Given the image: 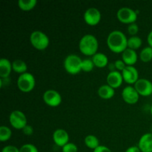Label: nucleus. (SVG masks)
I'll return each mask as SVG.
<instances>
[{
	"label": "nucleus",
	"instance_id": "obj_6",
	"mask_svg": "<svg viewBox=\"0 0 152 152\" xmlns=\"http://www.w3.org/2000/svg\"><path fill=\"white\" fill-rule=\"evenodd\" d=\"M117 17L120 22L124 24L135 23L137 19V14L135 10L130 7H122L117 11Z\"/></svg>",
	"mask_w": 152,
	"mask_h": 152
},
{
	"label": "nucleus",
	"instance_id": "obj_27",
	"mask_svg": "<svg viewBox=\"0 0 152 152\" xmlns=\"http://www.w3.org/2000/svg\"><path fill=\"white\" fill-rule=\"evenodd\" d=\"M19 152H39L38 148L31 143L24 144L19 148Z\"/></svg>",
	"mask_w": 152,
	"mask_h": 152
},
{
	"label": "nucleus",
	"instance_id": "obj_3",
	"mask_svg": "<svg viewBox=\"0 0 152 152\" xmlns=\"http://www.w3.org/2000/svg\"><path fill=\"white\" fill-rule=\"evenodd\" d=\"M83 59L76 54H70L64 60V68L70 74L75 75L82 71Z\"/></svg>",
	"mask_w": 152,
	"mask_h": 152
},
{
	"label": "nucleus",
	"instance_id": "obj_29",
	"mask_svg": "<svg viewBox=\"0 0 152 152\" xmlns=\"http://www.w3.org/2000/svg\"><path fill=\"white\" fill-rule=\"evenodd\" d=\"M138 32H139V27L136 23H132L129 25V26H128V33L132 37L137 36Z\"/></svg>",
	"mask_w": 152,
	"mask_h": 152
},
{
	"label": "nucleus",
	"instance_id": "obj_21",
	"mask_svg": "<svg viewBox=\"0 0 152 152\" xmlns=\"http://www.w3.org/2000/svg\"><path fill=\"white\" fill-rule=\"evenodd\" d=\"M37 4V0H19L18 6L24 11H29L34 9Z\"/></svg>",
	"mask_w": 152,
	"mask_h": 152
},
{
	"label": "nucleus",
	"instance_id": "obj_31",
	"mask_svg": "<svg viewBox=\"0 0 152 152\" xmlns=\"http://www.w3.org/2000/svg\"><path fill=\"white\" fill-rule=\"evenodd\" d=\"M1 152H19V148L14 145H6L1 150Z\"/></svg>",
	"mask_w": 152,
	"mask_h": 152
},
{
	"label": "nucleus",
	"instance_id": "obj_33",
	"mask_svg": "<svg viewBox=\"0 0 152 152\" xmlns=\"http://www.w3.org/2000/svg\"><path fill=\"white\" fill-rule=\"evenodd\" d=\"M93 152H112L109 148L105 145H99L96 149L94 150Z\"/></svg>",
	"mask_w": 152,
	"mask_h": 152
},
{
	"label": "nucleus",
	"instance_id": "obj_36",
	"mask_svg": "<svg viewBox=\"0 0 152 152\" xmlns=\"http://www.w3.org/2000/svg\"><path fill=\"white\" fill-rule=\"evenodd\" d=\"M151 116H152V104H151Z\"/></svg>",
	"mask_w": 152,
	"mask_h": 152
},
{
	"label": "nucleus",
	"instance_id": "obj_12",
	"mask_svg": "<svg viewBox=\"0 0 152 152\" xmlns=\"http://www.w3.org/2000/svg\"><path fill=\"white\" fill-rule=\"evenodd\" d=\"M123 80L129 85H134L139 80V73L134 66H126L122 71Z\"/></svg>",
	"mask_w": 152,
	"mask_h": 152
},
{
	"label": "nucleus",
	"instance_id": "obj_8",
	"mask_svg": "<svg viewBox=\"0 0 152 152\" xmlns=\"http://www.w3.org/2000/svg\"><path fill=\"white\" fill-rule=\"evenodd\" d=\"M43 100L46 105L50 107H57L62 102L61 94L56 90L49 89L43 94Z\"/></svg>",
	"mask_w": 152,
	"mask_h": 152
},
{
	"label": "nucleus",
	"instance_id": "obj_5",
	"mask_svg": "<svg viewBox=\"0 0 152 152\" xmlns=\"http://www.w3.org/2000/svg\"><path fill=\"white\" fill-rule=\"evenodd\" d=\"M36 85L35 77L31 73L21 74L17 80L18 88L24 93H28L34 88Z\"/></svg>",
	"mask_w": 152,
	"mask_h": 152
},
{
	"label": "nucleus",
	"instance_id": "obj_28",
	"mask_svg": "<svg viewBox=\"0 0 152 152\" xmlns=\"http://www.w3.org/2000/svg\"><path fill=\"white\" fill-rule=\"evenodd\" d=\"M62 152H77L78 147L74 142H68L62 148Z\"/></svg>",
	"mask_w": 152,
	"mask_h": 152
},
{
	"label": "nucleus",
	"instance_id": "obj_30",
	"mask_svg": "<svg viewBox=\"0 0 152 152\" xmlns=\"http://www.w3.org/2000/svg\"><path fill=\"white\" fill-rule=\"evenodd\" d=\"M114 65H115L116 70L118 71H121V72L127 66L126 63L123 61V59H117V60H116L115 62H114Z\"/></svg>",
	"mask_w": 152,
	"mask_h": 152
},
{
	"label": "nucleus",
	"instance_id": "obj_14",
	"mask_svg": "<svg viewBox=\"0 0 152 152\" xmlns=\"http://www.w3.org/2000/svg\"><path fill=\"white\" fill-rule=\"evenodd\" d=\"M53 140L56 145L62 148L69 142V135L65 129H58L53 132Z\"/></svg>",
	"mask_w": 152,
	"mask_h": 152
},
{
	"label": "nucleus",
	"instance_id": "obj_18",
	"mask_svg": "<svg viewBox=\"0 0 152 152\" xmlns=\"http://www.w3.org/2000/svg\"><path fill=\"white\" fill-rule=\"evenodd\" d=\"M95 67L99 68H103L108 65V58L105 53H96L91 58Z\"/></svg>",
	"mask_w": 152,
	"mask_h": 152
},
{
	"label": "nucleus",
	"instance_id": "obj_22",
	"mask_svg": "<svg viewBox=\"0 0 152 152\" xmlns=\"http://www.w3.org/2000/svg\"><path fill=\"white\" fill-rule=\"evenodd\" d=\"M85 144L88 148L91 149H96L98 146H99V139L95 135L89 134L87 135L85 138Z\"/></svg>",
	"mask_w": 152,
	"mask_h": 152
},
{
	"label": "nucleus",
	"instance_id": "obj_16",
	"mask_svg": "<svg viewBox=\"0 0 152 152\" xmlns=\"http://www.w3.org/2000/svg\"><path fill=\"white\" fill-rule=\"evenodd\" d=\"M138 56L136 50L127 48L122 53V59L128 66H134L137 62Z\"/></svg>",
	"mask_w": 152,
	"mask_h": 152
},
{
	"label": "nucleus",
	"instance_id": "obj_4",
	"mask_svg": "<svg viewBox=\"0 0 152 152\" xmlns=\"http://www.w3.org/2000/svg\"><path fill=\"white\" fill-rule=\"evenodd\" d=\"M30 42L33 47L39 50H43L49 45V38L45 33L40 31H35L30 36Z\"/></svg>",
	"mask_w": 152,
	"mask_h": 152
},
{
	"label": "nucleus",
	"instance_id": "obj_13",
	"mask_svg": "<svg viewBox=\"0 0 152 152\" xmlns=\"http://www.w3.org/2000/svg\"><path fill=\"white\" fill-rule=\"evenodd\" d=\"M107 84L112 87L113 88H117L120 87L123 83V77L122 73L118 71H110L107 75Z\"/></svg>",
	"mask_w": 152,
	"mask_h": 152
},
{
	"label": "nucleus",
	"instance_id": "obj_11",
	"mask_svg": "<svg viewBox=\"0 0 152 152\" xmlns=\"http://www.w3.org/2000/svg\"><path fill=\"white\" fill-rule=\"evenodd\" d=\"M122 97L126 103L134 105L139 100L140 94L134 86H129L125 87V88L122 91Z\"/></svg>",
	"mask_w": 152,
	"mask_h": 152
},
{
	"label": "nucleus",
	"instance_id": "obj_15",
	"mask_svg": "<svg viewBox=\"0 0 152 152\" xmlns=\"http://www.w3.org/2000/svg\"><path fill=\"white\" fill-rule=\"evenodd\" d=\"M141 152H152V133H146L141 136L138 142Z\"/></svg>",
	"mask_w": 152,
	"mask_h": 152
},
{
	"label": "nucleus",
	"instance_id": "obj_17",
	"mask_svg": "<svg viewBox=\"0 0 152 152\" xmlns=\"http://www.w3.org/2000/svg\"><path fill=\"white\" fill-rule=\"evenodd\" d=\"M12 69L10 61L6 58H1L0 60V77L1 79L8 78Z\"/></svg>",
	"mask_w": 152,
	"mask_h": 152
},
{
	"label": "nucleus",
	"instance_id": "obj_35",
	"mask_svg": "<svg viewBox=\"0 0 152 152\" xmlns=\"http://www.w3.org/2000/svg\"><path fill=\"white\" fill-rule=\"evenodd\" d=\"M147 42L148 43V45L150 47L152 48V30L150 31V33L148 34V37H147Z\"/></svg>",
	"mask_w": 152,
	"mask_h": 152
},
{
	"label": "nucleus",
	"instance_id": "obj_9",
	"mask_svg": "<svg viewBox=\"0 0 152 152\" xmlns=\"http://www.w3.org/2000/svg\"><path fill=\"white\" fill-rule=\"evenodd\" d=\"M134 87L140 96H148L152 94V83L147 79H139L134 85Z\"/></svg>",
	"mask_w": 152,
	"mask_h": 152
},
{
	"label": "nucleus",
	"instance_id": "obj_7",
	"mask_svg": "<svg viewBox=\"0 0 152 152\" xmlns=\"http://www.w3.org/2000/svg\"><path fill=\"white\" fill-rule=\"evenodd\" d=\"M9 122L12 127L16 129H22L27 126V117L22 111L19 110L13 111L9 116Z\"/></svg>",
	"mask_w": 152,
	"mask_h": 152
},
{
	"label": "nucleus",
	"instance_id": "obj_37",
	"mask_svg": "<svg viewBox=\"0 0 152 152\" xmlns=\"http://www.w3.org/2000/svg\"><path fill=\"white\" fill-rule=\"evenodd\" d=\"M151 133H152V127H151Z\"/></svg>",
	"mask_w": 152,
	"mask_h": 152
},
{
	"label": "nucleus",
	"instance_id": "obj_19",
	"mask_svg": "<svg viewBox=\"0 0 152 152\" xmlns=\"http://www.w3.org/2000/svg\"><path fill=\"white\" fill-rule=\"evenodd\" d=\"M98 95L99 97L104 99H111L115 94V90L111 87L110 86L107 85H103L101 86L98 89Z\"/></svg>",
	"mask_w": 152,
	"mask_h": 152
},
{
	"label": "nucleus",
	"instance_id": "obj_20",
	"mask_svg": "<svg viewBox=\"0 0 152 152\" xmlns=\"http://www.w3.org/2000/svg\"><path fill=\"white\" fill-rule=\"evenodd\" d=\"M12 68L14 72L17 73V74H23L27 72L28 70V66L25 62H24L22 59H15L13 62H12Z\"/></svg>",
	"mask_w": 152,
	"mask_h": 152
},
{
	"label": "nucleus",
	"instance_id": "obj_2",
	"mask_svg": "<svg viewBox=\"0 0 152 152\" xmlns=\"http://www.w3.org/2000/svg\"><path fill=\"white\" fill-rule=\"evenodd\" d=\"M99 43L97 39L92 34H86L79 42L80 52L86 56H93L97 53Z\"/></svg>",
	"mask_w": 152,
	"mask_h": 152
},
{
	"label": "nucleus",
	"instance_id": "obj_24",
	"mask_svg": "<svg viewBox=\"0 0 152 152\" xmlns=\"http://www.w3.org/2000/svg\"><path fill=\"white\" fill-rule=\"evenodd\" d=\"M140 59L143 62H148L152 60V48L147 46L142 48L140 53Z\"/></svg>",
	"mask_w": 152,
	"mask_h": 152
},
{
	"label": "nucleus",
	"instance_id": "obj_1",
	"mask_svg": "<svg viewBox=\"0 0 152 152\" xmlns=\"http://www.w3.org/2000/svg\"><path fill=\"white\" fill-rule=\"evenodd\" d=\"M107 45L110 50L114 53H123L128 48V39L120 31H113L107 37Z\"/></svg>",
	"mask_w": 152,
	"mask_h": 152
},
{
	"label": "nucleus",
	"instance_id": "obj_26",
	"mask_svg": "<svg viewBox=\"0 0 152 152\" xmlns=\"http://www.w3.org/2000/svg\"><path fill=\"white\" fill-rule=\"evenodd\" d=\"M94 64L91 59H85L82 62V71L84 72H91L94 68Z\"/></svg>",
	"mask_w": 152,
	"mask_h": 152
},
{
	"label": "nucleus",
	"instance_id": "obj_25",
	"mask_svg": "<svg viewBox=\"0 0 152 152\" xmlns=\"http://www.w3.org/2000/svg\"><path fill=\"white\" fill-rule=\"evenodd\" d=\"M12 135V131L7 126H1L0 127V141L5 142L10 139Z\"/></svg>",
	"mask_w": 152,
	"mask_h": 152
},
{
	"label": "nucleus",
	"instance_id": "obj_34",
	"mask_svg": "<svg viewBox=\"0 0 152 152\" xmlns=\"http://www.w3.org/2000/svg\"><path fill=\"white\" fill-rule=\"evenodd\" d=\"M125 152H141V151L140 150L139 147L136 146V145H133V146L129 147Z\"/></svg>",
	"mask_w": 152,
	"mask_h": 152
},
{
	"label": "nucleus",
	"instance_id": "obj_32",
	"mask_svg": "<svg viewBox=\"0 0 152 152\" xmlns=\"http://www.w3.org/2000/svg\"><path fill=\"white\" fill-rule=\"evenodd\" d=\"M22 132H23L25 135H27V136H31V135H32L33 133H34V129H33L32 126H30V125H27V126L22 129Z\"/></svg>",
	"mask_w": 152,
	"mask_h": 152
},
{
	"label": "nucleus",
	"instance_id": "obj_10",
	"mask_svg": "<svg viewBox=\"0 0 152 152\" xmlns=\"http://www.w3.org/2000/svg\"><path fill=\"white\" fill-rule=\"evenodd\" d=\"M101 13L97 8L90 7L87 9L83 15L85 22L90 26H95L98 25L101 20Z\"/></svg>",
	"mask_w": 152,
	"mask_h": 152
},
{
	"label": "nucleus",
	"instance_id": "obj_23",
	"mask_svg": "<svg viewBox=\"0 0 152 152\" xmlns=\"http://www.w3.org/2000/svg\"><path fill=\"white\" fill-rule=\"evenodd\" d=\"M142 41L140 37L137 36L131 37L128 39V48L132 49V50H137L142 46Z\"/></svg>",
	"mask_w": 152,
	"mask_h": 152
}]
</instances>
